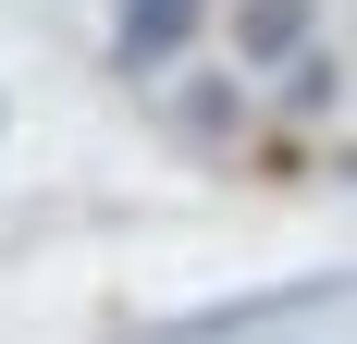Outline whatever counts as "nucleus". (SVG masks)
<instances>
[{
  "label": "nucleus",
  "mask_w": 357,
  "mask_h": 344,
  "mask_svg": "<svg viewBox=\"0 0 357 344\" xmlns=\"http://www.w3.org/2000/svg\"><path fill=\"white\" fill-rule=\"evenodd\" d=\"M271 74H284V111H296V123H333V111H345V49H333V37H296Z\"/></svg>",
  "instance_id": "nucleus-3"
},
{
  "label": "nucleus",
  "mask_w": 357,
  "mask_h": 344,
  "mask_svg": "<svg viewBox=\"0 0 357 344\" xmlns=\"http://www.w3.org/2000/svg\"><path fill=\"white\" fill-rule=\"evenodd\" d=\"M185 136L197 148H222V136H247V86H234V74H210V86H185V111H173Z\"/></svg>",
  "instance_id": "nucleus-5"
},
{
  "label": "nucleus",
  "mask_w": 357,
  "mask_h": 344,
  "mask_svg": "<svg viewBox=\"0 0 357 344\" xmlns=\"http://www.w3.org/2000/svg\"><path fill=\"white\" fill-rule=\"evenodd\" d=\"M333 295H345V271H308V283H271V295L185 308V320H160V332H136V344H234V332H259V320H308V308H333Z\"/></svg>",
  "instance_id": "nucleus-1"
},
{
  "label": "nucleus",
  "mask_w": 357,
  "mask_h": 344,
  "mask_svg": "<svg viewBox=\"0 0 357 344\" xmlns=\"http://www.w3.org/2000/svg\"><path fill=\"white\" fill-rule=\"evenodd\" d=\"M296 37H321V0H234V62H284Z\"/></svg>",
  "instance_id": "nucleus-4"
},
{
  "label": "nucleus",
  "mask_w": 357,
  "mask_h": 344,
  "mask_svg": "<svg viewBox=\"0 0 357 344\" xmlns=\"http://www.w3.org/2000/svg\"><path fill=\"white\" fill-rule=\"evenodd\" d=\"M197 25H210V0H111V74H173L185 49H197Z\"/></svg>",
  "instance_id": "nucleus-2"
}]
</instances>
